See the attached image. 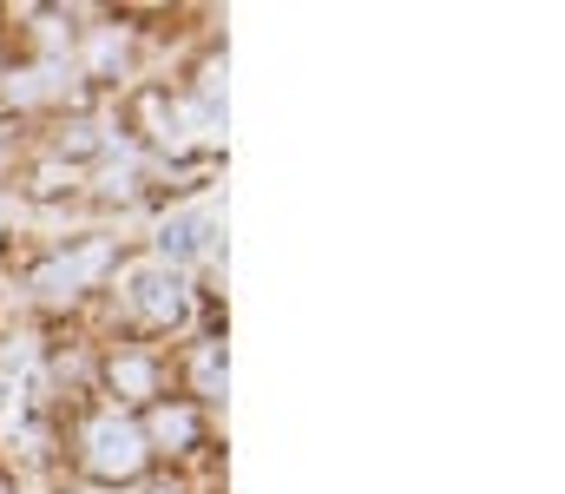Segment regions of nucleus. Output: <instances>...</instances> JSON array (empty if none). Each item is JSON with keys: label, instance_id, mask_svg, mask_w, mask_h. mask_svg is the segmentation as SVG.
Returning a JSON list of instances; mask_svg holds the SVG:
<instances>
[{"label": "nucleus", "instance_id": "nucleus-2", "mask_svg": "<svg viewBox=\"0 0 565 494\" xmlns=\"http://www.w3.org/2000/svg\"><path fill=\"white\" fill-rule=\"evenodd\" d=\"M126 304H132V317H139V324L171 329L178 317H184V277H178L171 264H145V271H132Z\"/></svg>", "mask_w": 565, "mask_h": 494}, {"label": "nucleus", "instance_id": "nucleus-4", "mask_svg": "<svg viewBox=\"0 0 565 494\" xmlns=\"http://www.w3.org/2000/svg\"><path fill=\"white\" fill-rule=\"evenodd\" d=\"M158 244H164V257H204V251H211V218H204V211H184V218L164 224Z\"/></svg>", "mask_w": 565, "mask_h": 494}, {"label": "nucleus", "instance_id": "nucleus-5", "mask_svg": "<svg viewBox=\"0 0 565 494\" xmlns=\"http://www.w3.org/2000/svg\"><path fill=\"white\" fill-rule=\"evenodd\" d=\"M151 442H164V449H171V442L191 449V442H198V409H184V402H178V409L158 402V409H151Z\"/></svg>", "mask_w": 565, "mask_h": 494}, {"label": "nucleus", "instance_id": "nucleus-6", "mask_svg": "<svg viewBox=\"0 0 565 494\" xmlns=\"http://www.w3.org/2000/svg\"><path fill=\"white\" fill-rule=\"evenodd\" d=\"M113 389H119V396H158V362L139 356V349L113 356Z\"/></svg>", "mask_w": 565, "mask_h": 494}, {"label": "nucleus", "instance_id": "nucleus-3", "mask_svg": "<svg viewBox=\"0 0 565 494\" xmlns=\"http://www.w3.org/2000/svg\"><path fill=\"white\" fill-rule=\"evenodd\" d=\"M106 264H113V244H86V251H73V257H53V264L33 277V291L53 297V304H60V297H79Z\"/></svg>", "mask_w": 565, "mask_h": 494}, {"label": "nucleus", "instance_id": "nucleus-1", "mask_svg": "<svg viewBox=\"0 0 565 494\" xmlns=\"http://www.w3.org/2000/svg\"><path fill=\"white\" fill-rule=\"evenodd\" d=\"M79 462L99 482H132L145 469V429H132L126 416H93L79 435Z\"/></svg>", "mask_w": 565, "mask_h": 494}, {"label": "nucleus", "instance_id": "nucleus-7", "mask_svg": "<svg viewBox=\"0 0 565 494\" xmlns=\"http://www.w3.org/2000/svg\"><path fill=\"white\" fill-rule=\"evenodd\" d=\"M191 376H198V396H204V402L224 396V356H217V343H204V349L191 356Z\"/></svg>", "mask_w": 565, "mask_h": 494}, {"label": "nucleus", "instance_id": "nucleus-8", "mask_svg": "<svg viewBox=\"0 0 565 494\" xmlns=\"http://www.w3.org/2000/svg\"><path fill=\"white\" fill-rule=\"evenodd\" d=\"M0 494H7V482H0Z\"/></svg>", "mask_w": 565, "mask_h": 494}]
</instances>
